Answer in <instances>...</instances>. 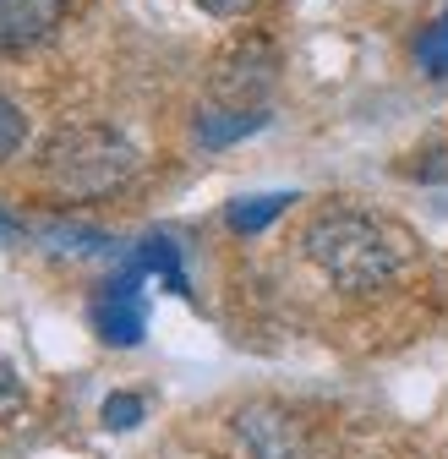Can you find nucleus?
Masks as SVG:
<instances>
[{
  "label": "nucleus",
  "instance_id": "obj_10",
  "mask_svg": "<svg viewBox=\"0 0 448 459\" xmlns=\"http://www.w3.org/2000/svg\"><path fill=\"white\" fill-rule=\"evenodd\" d=\"M416 66H421L426 77H448V6H443L437 22H426V28L416 33Z\"/></svg>",
  "mask_w": 448,
  "mask_h": 459
},
{
  "label": "nucleus",
  "instance_id": "obj_14",
  "mask_svg": "<svg viewBox=\"0 0 448 459\" xmlns=\"http://www.w3.org/2000/svg\"><path fill=\"white\" fill-rule=\"evenodd\" d=\"M22 405H28V388H22L17 367H12V361H0V421H6V416H17Z\"/></svg>",
  "mask_w": 448,
  "mask_h": 459
},
{
  "label": "nucleus",
  "instance_id": "obj_12",
  "mask_svg": "<svg viewBox=\"0 0 448 459\" xmlns=\"http://www.w3.org/2000/svg\"><path fill=\"white\" fill-rule=\"evenodd\" d=\"M22 137H28V115L0 93V164L6 159H17V148H22Z\"/></svg>",
  "mask_w": 448,
  "mask_h": 459
},
{
  "label": "nucleus",
  "instance_id": "obj_1",
  "mask_svg": "<svg viewBox=\"0 0 448 459\" xmlns=\"http://www.w3.org/2000/svg\"><path fill=\"white\" fill-rule=\"evenodd\" d=\"M301 252L333 290L366 296V290H383V284L400 279V268L410 263V236L366 208H323L306 224Z\"/></svg>",
  "mask_w": 448,
  "mask_h": 459
},
{
  "label": "nucleus",
  "instance_id": "obj_5",
  "mask_svg": "<svg viewBox=\"0 0 448 459\" xmlns=\"http://www.w3.org/2000/svg\"><path fill=\"white\" fill-rule=\"evenodd\" d=\"M273 82H279V61H273V49L268 44H241L230 61L219 66V77H213V99L219 104H246V109H263V99L273 93Z\"/></svg>",
  "mask_w": 448,
  "mask_h": 459
},
{
  "label": "nucleus",
  "instance_id": "obj_2",
  "mask_svg": "<svg viewBox=\"0 0 448 459\" xmlns=\"http://www.w3.org/2000/svg\"><path fill=\"white\" fill-rule=\"evenodd\" d=\"M137 148L132 137H121L116 126H99V121H77L49 132V143L39 148V176L55 197L66 203H93L121 192L137 176Z\"/></svg>",
  "mask_w": 448,
  "mask_h": 459
},
{
  "label": "nucleus",
  "instance_id": "obj_13",
  "mask_svg": "<svg viewBox=\"0 0 448 459\" xmlns=\"http://www.w3.org/2000/svg\"><path fill=\"white\" fill-rule=\"evenodd\" d=\"M410 176H416L421 186H448V143L421 148V153H416V164H410Z\"/></svg>",
  "mask_w": 448,
  "mask_h": 459
},
{
  "label": "nucleus",
  "instance_id": "obj_4",
  "mask_svg": "<svg viewBox=\"0 0 448 459\" xmlns=\"http://www.w3.org/2000/svg\"><path fill=\"white\" fill-rule=\"evenodd\" d=\"M236 443L246 459H317V443L306 432V421L273 399H252L236 411Z\"/></svg>",
  "mask_w": 448,
  "mask_h": 459
},
{
  "label": "nucleus",
  "instance_id": "obj_11",
  "mask_svg": "<svg viewBox=\"0 0 448 459\" xmlns=\"http://www.w3.org/2000/svg\"><path fill=\"white\" fill-rule=\"evenodd\" d=\"M142 416H148L142 394H109V399H104V411H99V421H104L109 432H132Z\"/></svg>",
  "mask_w": 448,
  "mask_h": 459
},
{
  "label": "nucleus",
  "instance_id": "obj_6",
  "mask_svg": "<svg viewBox=\"0 0 448 459\" xmlns=\"http://www.w3.org/2000/svg\"><path fill=\"white\" fill-rule=\"evenodd\" d=\"M66 0H0V55H22L55 39Z\"/></svg>",
  "mask_w": 448,
  "mask_h": 459
},
{
  "label": "nucleus",
  "instance_id": "obj_3",
  "mask_svg": "<svg viewBox=\"0 0 448 459\" xmlns=\"http://www.w3.org/2000/svg\"><path fill=\"white\" fill-rule=\"evenodd\" d=\"M142 279H148V273L121 252V268H116V273H109L99 290H93V301H88V323H93V333H99L104 344H121V351L142 344V333H148Z\"/></svg>",
  "mask_w": 448,
  "mask_h": 459
},
{
  "label": "nucleus",
  "instance_id": "obj_8",
  "mask_svg": "<svg viewBox=\"0 0 448 459\" xmlns=\"http://www.w3.org/2000/svg\"><path fill=\"white\" fill-rule=\"evenodd\" d=\"M148 279H164V290H176V296H192L186 290V268H181V247L170 236H142L132 252H126Z\"/></svg>",
  "mask_w": 448,
  "mask_h": 459
},
{
  "label": "nucleus",
  "instance_id": "obj_9",
  "mask_svg": "<svg viewBox=\"0 0 448 459\" xmlns=\"http://www.w3.org/2000/svg\"><path fill=\"white\" fill-rule=\"evenodd\" d=\"M296 197L290 192H263V197H241V203H230L224 208V224L236 230V236H257V230H268L279 213H285Z\"/></svg>",
  "mask_w": 448,
  "mask_h": 459
},
{
  "label": "nucleus",
  "instance_id": "obj_15",
  "mask_svg": "<svg viewBox=\"0 0 448 459\" xmlns=\"http://www.w3.org/2000/svg\"><path fill=\"white\" fill-rule=\"evenodd\" d=\"M192 6H202L208 17H246L257 0H192Z\"/></svg>",
  "mask_w": 448,
  "mask_h": 459
},
{
  "label": "nucleus",
  "instance_id": "obj_7",
  "mask_svg": "<svg viewBox=\"0 0 448 459\" xmlns=\"http://www.w3.org/2000/svg\"><path fill=\"white\" fill-rule=\"evenodd\" d=\"M268 126V104L263 109H246V104H213V109H202L197 115V143L202 148H230V143H241V137H252V132H263Z\"/></svg>",
  "mask_w": 448,
  "mask_h": 459
}]
</instances>
